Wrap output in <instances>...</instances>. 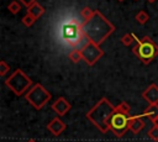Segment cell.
I'll return each instance as SVG.
<instances>
[{
	"mask_svg": "<svg viewBox=\"0 0 158 142\" xmlns=\"http://www.w3.org/2000/svg\"><path fill=\"white\" fill-rule=\"evenodd\" d=\"M81 30L88 41L100 46L115 31V26L99 10H94L93 16L81 23Z\"/></svg>",
	"mask_w": 158,
	"mask_h": 142,
	"instance_id": "1",
	"label": "cell"
},
{
	"mask_svg": "<svg viewBox=\"0 0 158 142\" xmlns=\"http://www.w3.org/2000/svg\"><path fill=\"white\" fill-rule=\"evenodd\" d=\"M115 112V106L106 99L101 98L85 115V117L100 132L106 133L110 130V119Z\"/></svg>",
	"mask_w": 158,
	"mask_h": 142,
	"instance_id": "2",
	"label": "cell"
},
{
	"mask_svg": "<svg viewBox=\"0 0 158 142\" xmlns=\"http://www.w3.org/2000/svg\"><path fill=\"white\" fill-rule=\"evenodd\" d=\"M62 37L69 46H72L73 48H78V49H81L88 42V38L85 37L81 30V25H78L75 22H69L63 26Z\"/></svg>",
	"mask_w": 158,
	"mask_h": 142,
	"instance_id": "3",
	"label": "cell"
},
{
	"mask_svg": "<svg viewBox=\"0 0 158 142\" xmlns=\"http://www.w3.org/2000/svg\"><path fill=\"white\" fill-rule=\"evenodd\" d=\"M132 52L137 58H139L143 64H148L158 56V46L153 42L152 38L144 36L132 48Z\"/></svg>",
	"mask_w": 158,
	"mask_h": 142,
	"instance_id": "4",
	"label": "cell"
},
{
	"mask_svg": "<svg viewBox=\"0 0 158 142\" xmlns=\"http://www.w3.org/2000/svg\"><path fill=\"white\" fill-rule=\"evenodd\" d=\"M6 86L14 91V94L16 95H21L23 91H26L30 85L32 84V80L30 79V77H27L25 74L23 70L21 69H16L5 81Z\"/></svg>",
	"mask_w": 158,
	"mask_h": 142,
	"instance_id": "5",
	"label": "cell"
},
{
	"mask_svg": "<svg viewBox=\"0 0 158 142\" xmlns=\"http://www.w3.org/2000/svg\"><path fill=\"white\" fill-rule=\"evenodd\" d=\"M26 100L35 107V109H42L52 98V95L41 85V84H35L25 95Z\"/></svg>",
	"mask_w": 158,
	"mask_h": 142,
	"instance_id": "6",
	"label": "cell"
},
{
	"mask_svg": "<svg viewBox=\"0 0 158 142\" xmlns=\"http://www.w3.org/2000/svg\"><path fill=\"white\" fill-rule=\"evenodd\" d=\"M128 123H130V115L117 111L115 109V112L110 119V131H112L115 136L122 137L128 130Z\"/></svg>",
	"mask_w": 158,
	"mask_h": 142,
	"instance_id": "7",
	"label": "cell"
},
{
	"mask_svg": "<svg viewBox=\"0 0 158 142\" xmlns=\"http://www.w3.org/2000/svg\"><path fill=\"white\" fill-rule=\"evenodd\" d=\"M80 51H81L83 59L85 61V63L88 65H94L104 56V51L100 48V46L95 44L91 41H88Z\"/></svg>",
	"mask_w": 158,
	"mask_h": 142,
	"instance_id": "8",
	"label": "cell"
},
{
	"mask_svg": "<svg viewBox=\"0 0 158 142\" xmlns=\"http://www.w3.org/2000/svg\"><path fill=\"white\" fill-rule=\"evenodd\" d=\"M52 109L53 111L60 117V116H64L70 109H72V105L69 104V101H67V99L64 98H58L53 104H52Z\"/></svg>",
	"mask_w": 158,
	"mask_h": 142,
	"instance_id": "9",
	"label": "cell"
},
{
	"mask_svg": "<svg viewBox=\"0 0 158 142\" xmlns=\"http://www.w3.org/2000/svg\"><path fill=\"white\" fill-rule=\"evenodd\" d=\"M144 127V121H143V116L141 115H131L130 116V123H128V130L137 135L139 133Z\"/></svg>",
	"mask_w": 158,
	"mask_h": 142,
	"instance_id": "10",
	"label": "cell"
},
{
	"mask_svg": "<svg viewBox=\"0 0 158 142\" xmlns=\"http://www.w3.org/2000/svg\"><path fill=\"white\" fill-rule=\"evenodd\" d=\"M142 98L148 102V104H158V85L157 84H151L143 93Z\"/></svg>",
	"mask_w": 158,
	"mask_h": 142,
	"instance_id": "11",
	"label": "cell"
},
{
	"mask_svg": "<svg viewBox=\"0 0 158 142\" xmlns=\"http://www.w3.org/2000/svg\"><path fill=\"white\" fill-rule=\"evenodd\" d=\"M47 130L54 135V136H59L64 130H65V123L59 119V117H54L49 121V123L47 125Z\"/></svg>",
	"mask_w": 158,
	"mask_h": 142,
	"instance_id": "12",
	"label": "cell"
},
{
	"mask_svg": "<svg viewBox=\"0 0 158 142\" xmlns=\"http://www.w3.org/2000/svg\"><path fill=\"white\" fill-rule=\"evenodd\" d=\"M142 116L149 119L151 121H154L158 117V104H149L142 112Z\"/></svg>",
	"mask_w": 158,
	"mask_h": 142,
	"instance_id": "13",
	"label": "cell"
},
{
	"mask_svg": "<svg viewBox=\"0 0 158 142\" xmlns=\"http://www.w3.org/2000/svg\"><path fill=\"white\" fill-rule=\"evenodd\" d=\"M27 12H30L36 20L37 19H40L43 14H44V7L40 4V2H37V1H35L31 6H28L27 7Z\"/></svg>",
	"mask_w": 158,
	"mask_h": 142,
	"instance_id": "14",
	"label": "cell"
},
{
	"mask_svg": "<svg viewBox=\"0 0 158 142\" xmlns=\"http://www.w3.org/2000/svg\"><path fill=\"white\" fill-rule=\"evenodd\" d=\"M139 40H138V37L135 35V33H132V32H127V33H125L122 37H121V42H122V44L123 46H130L132 42H138Z\"/></svg>",
	"mask_w": 158,
	"mask_h": 142,
	"instance_id": "15",
	"label": "cell"
},
{
	"mask_svg": "<svg viewBox=\"0 0 158 142\" xmlns=\"http://www.w3.org/2000/svg\"><path fill=\"white\" fill-rule=\"evenodd\" d=\"M135 19H136V21H137L138 23L144 25L146 22H148V20H149V15H148V12H146L144 10H141V11H138V12L136 14Z\"/></svg>",
	"mask_w": 158,
	"mask_h": 142,
	"instance_id": "16",
	"label": "cell"
},
{
	"mask_svg": "<svg viewBox=\"0 0 158 142\" xmlns=\"http://www.w3.org/2000/svg\"><path fill=\"white\" fill-rule=\"evenodd\" d=\"M69 59H70L73 63H78L80 59H83L81 51L78 49V48H73V49L69 52Z\"/></svg>",
	"mask_w": 158,
	"mask_h": 142,
	"instance_id": "17",
	"label": "cell"
},
{
	"mask_svg": "<svg viewBox=\"0 0 158 142\" xmlns=\"http://www.w3.org/2000/svg\"><path fill=\"white\" fill-rule=\"evenodd\" d=\"M21 21H22V23H23L26 27H30V26H32V25L35 23L36 19H35V17H33V16H32L30 12H27V14H26V15L22 17V20H21Z\"/></svg>",
	"mask_w": 158,
	"mask_h": 142,
	"instance_id": "18",
	"label": "cell"
},
{
	"mask_svg": "<svg viewBox=\"0 0 158 142\" xmlns=\"http://www.w3.org/2000/svg\"><path fill=\"white\" fill-rule=\"evenodd\" d=\"M7 10L11 12V14H17V12H20L21 11V5H20V2H17V1H11L10 4H9V6H7Z\"/></svg>",
	"mask_w": 158,
	"mask_h": 142,
	"instance_id": "19",
	"label": "cell"
},
{
	"mask_svg": "<svg viewBox=\"0 0 158 142\" xmlns=\"http://www.w3.org/2000/svg\"><path fill=\"white\" fill-rule=\"evenodd\" d=\"M93 14H94V11L89 7V6H84L83 9H81V11H80V15L83 16V19H84V21H86V20H89L91 16H93Z\"/></svg>",
	"mask_w": 158,
	"mask_h": 142,
	"instance_id": "20",
	"label": "cell"
},
{
	"mask_svg": "<svg viewBox=\"0 0 158 142\" xmlns=\"http://www.w3.org/2000/svg\"><path fill=\"white\" fill-rule=\"evenodd\" d=\"M115 109H116L117 111H121V112H125V114H128V115H130V111H131L130 105H128L127 102H125V101L120 102L117 106H115Z\"/></svg>",
	"mask_w": 158,
	"mask_h": 142,
	"instance_id": "21",
	"label": "cell"
},
{
	"mask_svg": "<svg viewBox=\"0 0 158 142\" xmlns=\"http://www.w3.org/2000/svg\"><path fill=\"white\" fill-rule=\"evenodd\" d=\"M9 72H10V65H7V63L5 61H1L0 62V75L5 77Z\"/></svg>",
	"mask_w": 158,
	"mask_h": 142,
	"instance_id": "22",
	"label": "cell"
},
{
	"mask_svg": "<svg viewBox=\"0 0 158 142\" xmlns=\"http://www.w3.org/2000/svg\"><path fill=\"white\" fill-rule=\"evenodd\" d=\"M148 137L153 141H158V126L153 125V127L148 131Z\"/></svg>",
	"mask_w": 158,
	"mask_h": 142,
	"instance_id": "23",
	"label": "cell"
},
{
	"mask_svg": "<svg viewBox=\"0 0 158 142\" xmlns=\"http://www.w3.org/2000/svg\"><path fill=\"white\" fill-rule=\"evenodd\" d=\"M20 1H21V2H22L25 6H26V7H28V6H31V5H32V4H33L36 0H20Z\"/></svg>",
	"mask_w": 158,
	"mask_h": 142,
	"instance_id": "24",
	"label": "cell"
},
{
	"mask_svg": "<svg viewBox=\"0 0 158 142\" xmlns=\"http://www.w3.org/2000/svg\"><path fill=\"white\" fill-rule=\"evenodd\" d=\"M152 122H153V125H156V126H158V117H157V119H156L154 121H152Z\"/></svg>",
	"mask_w": 158,
	"mask_h": 142,
	"instance_id": "25",
	"label": "cell"
},
{
	"mask_svg": "<svg viewBox=\"0 0 158 142\" xmlns=\"http://www.w3.org/2000/svg\"><path fill=\"white\" fill-rule=\"evenodd\" d=\"M27 142H36L35 140H30V141H27Z\"/></svg>",
	"mask_w": 158,
	"mask_h": 142,
	"instance_id": "26",
	"label": "cell"
},
{
	"mask_svg": "<svg viewBox=\"0 0 158 142\" xmlns=\"http://www.w3.org/2000/svg\"><path fill=\"white\" fill-rule=\"evenodd\" d=\"M148 1H149V2H154L156 0H148Z\"/></svg>",
	"mask_w": 158,
	"mask_h": 142,
	"instance_id": "27",
	"label": "cell"
},
{
	"mask_svg": "<svg viewBox=\"0 0 158 142\" xmlns=\"http://www.w3.org/2000/svg\"><path fill=\"white\" fill-rule=\"evenodd\" d=\"M118 1H123V0H118Z\"/></svg>",
	"mask_w": 158,
	"mask_h": 142,
	"instance_id": "28",
	"label": "cell"
}]
</instances>
